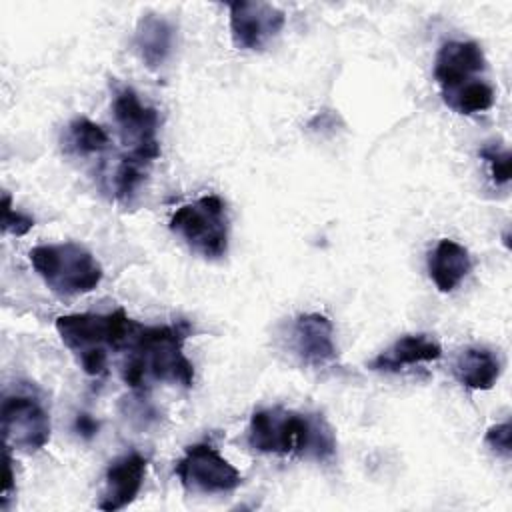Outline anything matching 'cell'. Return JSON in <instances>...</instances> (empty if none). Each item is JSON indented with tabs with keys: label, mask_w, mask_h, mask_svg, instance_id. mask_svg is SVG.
<instances>
[{
	"label": "cell",
	"mask_w": 512,
	"mask_h": 512,
	"mask_svg": "<svg viewBox=\"0 0 512 512\" xmlns=\"http://www.w3.org/2000/svg\"><path fill=\"white\" fill-rule=\"evenodd\" d=\"M188 324H160L136 326L122 362L120 374L130 388H142L148 380L172 382L190 388L194 384V366L184 356V340Z\"/></svg>",
	"instance_id": "obj_1"
},
{
	"label": "cell",
	"mask_w": 512,
	"mask_h": 512,
	"mask_svg": "<svg viewBox=\"0 0 512 512\" xmlns=\"http://www.w3.org/2000/svg\"><path fill=\"white\" fill-rule=\"evenodd\" d=\"M246 442L262 454H294L312 460H330L336 452L334 430L320 414L282 406L256 410L248 424Z\"/></svg>",
	"instance_id": "obj_2"
},
{
	"label": "cell",
	"mask_w": 512,
	"mask_h": 512,
	"mask_svg": "<svg viewBox=\"0 0 512 512\" xmlns=\"http://www.w3.org/2000/svg\"><path fill=\"white\" fill-rule=\"evenodd\" d=\"M54 326L80 368L90 376H100L108 368V352H124L138 322L124 308H116L108 314H64Z\"/></svg>",
	"instance_id": "obj_3"
},
{
	"label": "cell",
	"mask_w": 512,
	"mask_h": 512,
	"mask_svg": "<svg viewBox=\"0 0 512 512\" xmlns=\"http://www.w3.org/2000/svg\"><path fill=\"white\" fill-rule=\"evenodd\" d=\"M30 264L58 296H80L102 282V266L90 250L76 242L40 244L28 252Z\"/></svg>",
	"instance_id": "obj_4"
},
{
	"label": "cell",
	"mask_w": 512,
	"mask_h": 512,
	"mask_svg": "<svg viewBox=\"0 0 512 512\" xmlns=\"http://www.w3.org/2000/svg\"><path fill=\"white\" fill-rule=\"evenodd\" d=\"M170 230L188 248L208 260H218L228 250V216L220 196L208 194L182 204L170 218Z\"/></svg>",
	"instance_id": "obj_5"
},
{
	"label": "cell",
	"mask_w": 512,
	"mask_h": 512,
	"mask_svg": "<svg viewBox=\"0 0 512 512\" xmlns=\"http://www.w3.org/2000/svg\"><path fill=\"white\" fill-rule=\"evenodd\" d=\"M112 114L128 156L152 164L160 156V116L156 108L142 104L140 96L130 86H124L114 96Z\"/></svg>",
	"instance_id": "obj_6"
},
{
	"label": "cell",
	"mask_w": 512,
	"mask_h": 512,
	"mask_svg": "<svg viewBox=\"0 0 512 512\" xmlns=\"http://www.w3.org/2000/svg\"><path fill=\"white\" fill-rule=\"evenodd\" d=\"M174 472L190 494H224L242 484V474L208 442L188 446Z\"/></svg>",
	"instance_id": "obj_7"
},
{
	"label": "cell",
	"mask_w": 512,
	"mask_h": 512,
	"mask_svg": "<svg viewBox=\"0 0 512 512\" xmlns=\"http://www.w3.org/2000/svg\"><path fill=\"white\" fill-rule=\"evenodd\" d=\"M0 426L4 446L22 452H36L50 440V416L40 400L28 394L4 396Z\"/></svg>",
	"instance_id": "obj_8"
},
{
	"label": "cell",
	"mask_w": 512,
	"mask_h": 512,
	"mask_svg": "<svg viewBox=\"0 0 512 512\" xmlns=\"http://www.w3.org/2000/svg\"><path fill=\"white\" fill-rule=\"evenodd\" d=\"M228 12L232 42L242 50H262L286 24V14L268 2L236 0Z\"/></svg>",
	"instance_id": "obj_9"
},
{
	"label": "cell",
	"mask_w": 512,
	"mask_h": 512,
	"mask_svg": "<svg viewBox=\"0 0 512 512\" xmlns=\"http://www.w3.org/2000/svg\"><path fill=\"white\" fill-rule=\"evenodd\" d=\"M486 58L478 42L450 40L440 46L434 58V80L440 86L442 96L450 94L474 80L484 72Z\"/></svg>",
	"instance_id": "obj_10"
},
{
	"label": "cell",
	"mask_w": 512,
	"mask_h": 512,
	"mask_svg": "<svg viewBox=\"0 0 512 512\" xmlns=\"http://www.w3.org/2000/svg\"><path fill=\"white\" fill-rule=\"evenodd\" d=\"M292 346L298 358L314 368H324L338 358L334 342V326L320 312L300 314L292 328Z\"/></svg>",
	"instance_id": "obj_11"
},
{
	"label": "cell",
	"mask_w": 512,
	"mask_h": 512,
	"mask_svg": "<svg viewBox=\"0 0 512 512\" xmlns=\"http://www.w3.org/2000/svg\"><path fill=\"white\" fill-rule=\"evenodd\" d=\"M146 468L148 460L138 452L124 454L110 462L104 474V490L98 508L104 512H116L132 504L142 490Z\"/></svg>",
	"instance_id": "obj_12"
},
{
	"label": "cell",
	"mask_w": 512,
	"mask_h": 512,
	"mask_svg": "<svg viewBox=\"0 0 512 512\" xmlns=\"http://www.w3.org/2000/svg\"><path fill=\"white\" fill-rule=\"evenodd\" d=\"M442 356L440 344L428 334H406L398 338L388 350L380 352L368 362V368L378 372H398L404 366H414L420 362H432Z\"/></svg>",
	"instance_id": "obj_13"
},
{
	"label": "cell",
	"mask_w": 512,
	"mask_h": 512,
	"mask_svg": "<svg viewBox=\"0 0 512 512\" xmlns=\"http://www.w3.org/2000/svg\"><path fill=\"white\" fill-rule=\"evenodd\" d=\"M174 46V26L158 14H142L134 32V48L142 62L156 70L160 68Z\"/></svg>",
	"instance_id": "obj_14"
},
{
	"label": "cell",
	"mask_w": 512,
	"mask_h": 512,
	"mask_svg": "<svg viewBox=\"0 0 512 512\" xmlns=\"http://www.w3.org/2000/svg\"><path fill=\"white\" fill-rule=\"evenodd\" d=\"M472 260L468 250L450 240L442 238L428 258V272L440 292H452L470 272Z\"/></svg>",
	"instance_id": "obj_15"
},
{
	"label": "cell",
	"mask_w": 512,
	"mask_h": 512,
	"mask_svg": "<svg viewBox=\"0 0 512 512\" xmlns=\"http://www.w3.org/2000/svg\"><path fill=\"white\" fill-rule=\"evenodd\" d=\"M452 370L462 386L470 390H490L500 378L502 364L492 350L470 346L458 354Z\"/></svg>",
	"instance_id": "obj_16"
},
{
	"label": "cell",
	"mask_w": 512,
	"mask_h": 512,
	"mask_svg": "<svg viewBox=\"0 0 512 512\" xmlns=\"http://www.w3.org/2000/svg\"><path fill=\"white\" fill-rule=\"evenodd\" d=\"M64 142H66V150L86 156V154L102 152L104 148H108L110 138L100 124L92 122L86 116H78L68 124Z\"/></svg>",
	"instance_id": "obj_17"
},
{
	"label": "cell",
	"mask_w": 512,
	"mask_h": 512,
	"mask_svg": "<svg viewBox=\"0 0 512 512\" xmlns=\"http://www.w3.org/2000/svg\"><path fill=\"white\" fill-rule=\"evenodd\" d=\"M494 88L486 84L484 80H474L450 94H444L442 100L448 108H452L458 114H476L492 108L494 104Z\"/></svg>",
	"instance_id": "obj_18"
},
{
	"label": "cell",
	"mask_w": 512,
	"mask_h": 512,
	"mask_svg": "<svg viewBox=\"0 0 512 512\" xmlns=\"http://www.w3.org/2000/svg\"><path fill=\"white\" fill-rule=\"evenodd\" d=\"M148 162L138 160L134 156H124L114 174V194L120 202L128 204L140 190L148 174Z\"/></svg>",
	"instance_id": "obj_19"
},
{
	"label": "cell",
	"mask_w": 512,
	"mask_h": 512,
	"mask_svg": "<svg viewBox=\"0 0 512 512\" xmlns=\"http://www.w3.org/2000/svg\"><path fill=\"white\" fill-rule=\"evenodd\" d=\"M478 154L490 166V174H492V180L496 184H508L510 182L512 156H510L508 150H502L498 146H484V148H480Z\"/></svg>",
	"instance_id": "obj_20"
},
{
	"label": "cell",
	"mask_w": 512,
	"mask_h": 512,
	"mask_svg": "<svg viewBox=\"0 0 512 512\" xmlns=\"http://www.w3.org/2000/svg\"><path fill=\"white\" fill-rule=\"evenodd\" d=\"M34 226V218L22 212H16L12 208V198L8 192H4L2 196V230L6 234H14V236H22L26 234L30 228Z\"/></svg>",
	"instance_id": "obj_21"
},
{
	"label": "cell",
	"mask_w": 512,
	"mask_h": 512,
	"mask_svg": "<svg viewBox=\"0 0 512 512\" xmlns=\"http://www.w3.org/2000/svg\"><path fill=\"white\" fill-rule=\"evenodd\" d=\"M510 438H512V426H510V422H502V424L490 426V428L486 430L484 442H486V446H488L496 456H502V458L508 460L510 454H512Z\"/></svg>",
	"instance_id": "obj_22"
},
{
	"label": "cell",
	"mask_w": 512,
	"mask_h": 512,
	"mask_svg": "<svg viewBox=\"0 0 512 512\" xmlns=\"http://www.w3.org/2000/svg\"><path fill=\"white\" fill-rule=\"evenodd\" d=\"M74 428L76 432L82 436V438H92L96 432H98V422L90 416V414H78L76 416V422H74Z\"/></svg>",
	"instance_id": "obj_23"
},
{
	"label": "cell",
	"mask_w": 512,
	"mask_h": 512,
	"mask_svg": "<svg viewBox=\"0 0 512 512\" xmlns=\"http://www.w3.org/2000/svg\"><path fill=\"white\" fill-rule=\"evenodd\" d=\"M4 462H6V480H4V490H2V508L8 506L10 492L14 488V472H12V458H10V448L4 446Z\"/></svg>",
	"instance_id": "obj_24"
}]
</instances>
